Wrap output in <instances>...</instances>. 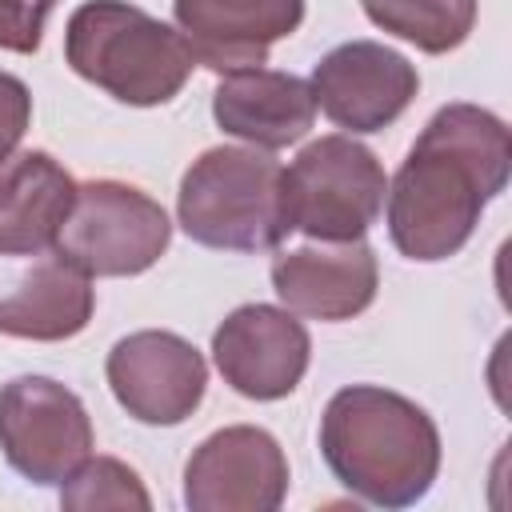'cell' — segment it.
<instances>
[{
    "instance_id": "8",
    "label": "cell",
    "mask_w": 512,
    "mask_h": 512,
    "mask_svg": "<svg viewBox=\"0 0 512 512\" xmlns=\"http://www.w3.org/2000/svg\"><path fill=\"white\" fill-rule=\"evenodd\" d=\"M308 84L316 108L336 128H344L348 136H364L384 132L404 116V108L420 92V72L404 52L380 40H348L316 60Z\"/></svg>"
},
{
    "instance_id": "2",
    "label": "cell",
    "mask_w": 512,
    "mask_h": 512,
    "mask_svg": "<svg viewBox=\"0 0 512 512\" xmlns=\"http://www.w3.org/2000/svg\"><path fill=\"white\" fill-rule=\"evenodd\" d=\"M320 456L364 504L412 508L440 476V428L392 388L348 384L324 404Z\"/></svg>"
},
{
    "instance_id": "10",
    "label": "cell",
    "mask_w": 512,
    "mask_h": 512,
    "mask_svg": "<svg viewBox=\"0 0 512 512\" xmlns=\"http://www.w3.org/2000/svg\"><path fill=\"white\" fill-rule=\"evenodd\" d=\"M284 496L288 456L256 424L212 432L184 464V504L192 512H276Z\"/></svg>"
},
{
    "instance_id": "1",
    "label": "cell",
    "mask_w": 512,
    "mask_h": 512,
    "mask_svg": "<svg viewBox=\"0 0 512 512\" xmlns=\"http://www.w3.org/2000/svg\"><path fill=\"white\" fill-rule=\"evenodd\" d=\"M508 172L512 136L496 112L464 100L436 108L384 196L396 252L416 264L456 256L508 188Z\"/></svg>"
},
{
    "instance_id": "17",
    "label": "cell",
    "mask_w": 512,
    "mask_h": 512,
    "mask_svg": "<svg viewBox=\"0 0 512 512\" xmlns=\"http://www.w3.org/2000/svg\"><path fill=\"white\" fill-rule=\"evenodd\" d=\"M364 16L428 56L460 48L476 28V0H360Z\"/></svg>"
},
{
    "instance_id": "12",
    "label": "cell",
    "mask_w": 512,
    "mask_h": 512,
    "mask_svg": "<svg viewBox=\"0 0 512 512\" xmlns=\"http://www.w3.org/2000/svg\"><path fill=\"white\" fill-rule=\"evenodd\" d=\"M272 288L288 312L340 324L360 316L380 288L376 252L360 240H316L304 248L276 252Z\"/></svg>"
},
{
    "instance_id": "20",
    "label": "cell",
    "mask_w": 512,
    "mask_h": 512,
    "mask_svg": "<svg viewBox=\"0 0 512 512\" xmlns=\"http://www.w3.org/2000/svg\"><path fill=\"white\" fill-rule=\"evenodd\" d=\"M28 124H32V92L20 76L0 68V156L16 152Z\"/></svg>"
},
{
    "instance_id": "13",
    "label": "cell",
    "mask_w": 512,
    "mask_h": 512,
    "mask_svg": "<svg viewBox=\"0 0 512 512\" xmlns=\"http://www.w3.org/2000/svg\"><path fill=\"white\" fill-rule=\"evenodd\" d=\"M172 16L196 64L228 76L264 68L272 44L300 28L304 0H172Z\"/></svg>"
},
{
    "instance_id": "15",
    "label": "cell",
    "mask_w": 512,
    "mask_h": 512,
    "mask_svg": "<svg viewBox=\"0 0 512 512\" xmlns=\"http://www.w3.org/2000/svg\"><path fill=\"white\" fill-rule=\"evenodd\" d=\"M76 180L40 148L0 156V256H40L72 208Z\"/></svg>"
},
{
    "instance_id": "11",
    "label": "cell",
    "mask_w": 512,
    "mask_h": 512,
    "mask_svg": "<svg viewBox=\"0 0 512 512\" xmlns=\"http://www.w3.org/2000/svg\"><path fill=\"white\" fill-rule=\"evenodd\" d=\"M212 360L224 384L248 400H284L308 372L312 340L296 312L240 304L212 332Z\"/></svg>"
},
{
    "instance_id": "7",
    "label": "cell",
    "mask_w": 512,
    "mask_h": 512,
    "mask_svg": "<svg viewBox=\"0 0 512 512\" xmlns=\"http://www.w3.org/2000/svg\"><path fill=\"white\" fill-rule=\"evenodd\" d=\"M96 448L84 400L52 376H16L0 388V452L36 488H60Z\"/></svg>"
},
{
    "instance_id": "6",
    "label": "cell",
    "mask_w": 512,
    "mask_h": 512,
    "mask_svg": "<svg viewBox=\"0 0 512 512\" xmlns=\"http://www.w3.org/2000/svg\"><path fill=\"white\" fill-rule=\"evenodd\" d=\"M168 240L172 220L148 192L120 180H88L76 184L52 248L84 276H140L168 252Z\"/></svg>"
},
{
    "instance_id": "18",
    "label": "cell",
    "mask_w": 512,
    "mask_h": 512,
    "mask_svg": "<svg viewBox=\"0 0 512 512\" xmlns=\"http://www.w3.org/2000/svg\"><path fill=\"white\" fill-rule=\"evenodd\" d=\"M60 504L72 512H96V508H152V496L144 480L116 456H88L64 484Z\"/></svg>"
},
{
    "instance_id": "5",
    "label": "cell",
    "mask_w": 512,
    "mask_h": 512,
    "mask_svg": "<svg viewBox=\"0 0 512 512\" xmlns=\"http://www.w3.org/2000/svg\"><path fill=\"white\" fill-rule=\"evenodd\" d=\"M292 232L308 240H360L384 212L388 176L368 144L328 132L284 168Z\"/></svg>"
},
{
    "instance_id": "14",
    "label": "cell",
    "mask_w": 512,
    "mask_h": 512,
    "mask_svg": "<svg viewBox=\"0 0 512 512\" xmlns=\"http://www.w3.org/2000/svg\"><path fill=\"white\" fill-rule=\"evenodd\" d=\"M212 120L252 148L276 152L308 136L316 124V96L312 84L276 72V68H244L228 72L212 92Z\"/></svg>"
},
{
    "instance_id": "16",
    "label": "cell",
    "mask_w": 512,
    "mask_h": 512,
    "mask_svg": "<svg viewBox=\"0 0 512 512\" xmlns=\"http://www.w3.org/2000/svg\"><path fill=\"white\" fill-rule=\"evenodd\" d=\"M92 312H96L92 276L52 256L40 260L32 272H24L16 292L0 296V332L16 340L56 344L84 332Z\"/></svg>"
},
{
    "instance_id": "19",
    "label": "cell",
    "mask_w": 512,
    "mask_h": 512,
    "mask_svg": "<svg viewBox=\"0 0 512 512\" xmlns=\"http://www.w3.org/2000/svg\"><path fill=\"white\" fill-rule=\"evenodd\" d=\"M56 0H0V48L32 56L44 40V24Z\"/></svg>"
},
{
    "instance_id": "4",
    "label": "cell",
    "mask_w": 512,
    "mask_h": 512,
    "mask_svg": "<svg viewBox=\"0 0 512 512\" xmlns=\"http://www.w3.org/2000/svg\"><path fill=\"white\" fill-rule=\"evenodd\" d=\"M188 240L216 252H272L292 232L284 164L264 148L220 144L200 152L176 192Z\"/></svg>"
},
{
    "instance_id": "3",
    "label": "cell",
    "mask_w": 512,
    "mask_h": 512,
    "mask_svg": "<svg viewBox=\"0 0 512 512\" xmlns=\"http://www.w3.org/2000/svg\"><path fill=\"white\" fill-rule=\"evenodd\" d=\"M68 68L132 108H156L180 96L196 56L180 28L128 0H88L64 28Z\"/></svg>"
},
{
    "instance_id": "9",
    "label": "cell",
    "mask_w": 512,
    "mask_h": 512,
    "mask_svg": "<svg viewBox=\"0 0 512 512\" xmlns=\"http://www.w3.org/2000/svg\"><path fill=\"white\" fill-rule=\"evenodd\" d=\"M104 376L116 404L152 428L184 424L208 388V364L196 344L164 328H144L116 340L104 360Z\"/></svg>"
}]
</instances>
